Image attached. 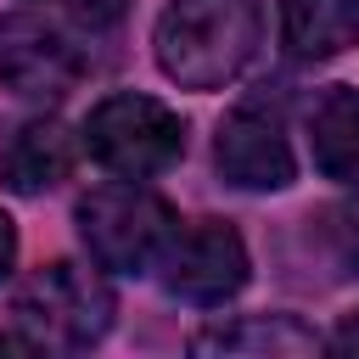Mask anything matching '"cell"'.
Masks as SVG:
<instances>
[{
    "mask_svg": "<svg viewBox=\"0 0 359 359\" xmlns=\"http://www.w3.org/2000/svg\"><path fill=\"white\" fill-rule=\"evenodd\" d=\"M157 67L180 90H224L264 45L258 0H168L157 17Z\"/></svg>",
    "mask_w": 359,
    "mask_h": 359,
    "instance_id": "6da1fadb",
    "label": "cell"
},
{
    "mask_svg": "<svg viewBox=\"0 0 359 359\" xmlns=\"http://www.w3.org/2000/svg\"><path fill=\"white\" fill-rule=\"evenodd\" d=\"M73 219H79L90 258L112 275H151L180 230L174 208L157 191H146L140 180H112V185L84 191Z\"/></svg>",
    "mask_w": 359,
    "mask_h": 359,
    "instance_id": "7a4b0ae2",
    "label": "cell"
},
{
    "mask_svg": "<svg viewBox=\"0 0 359 359\" xmlns=\"http://www.w3.org/2000/svg\"><path fill=\"white\" fill-rule=\"evenodd\" d=\"M84 151L118 174V180H151L163 168H174L185 157V118L157 101V95H135V90H118L107 101L90 107L84 118Z\"/></svg>",
    "mask_w": 359,
    "mask_h": 359,
    "instance_id": "3957f363",
    "label": "cell"
},
{
    "mask_svg": "<svg viewBox=\"0 0 359 359\" xmlns=\"http://www.w3.org/2000/svg\"><path fill=\"white\" fill-rule=\"evenodd\" d=\"M112 286L101 280V264L84 269V264H39L17 297H11V320L39 342V348H90L107 337L112 325Z\"/></svg>",
    "mask_w": 359,
    "mask_h": 359,
    "instance_id": "277c9868",
    "label": "cell"
},
{
    "mask_svg": "<svg viewBox=\"0 0 359 359\" xmlns=\"http://www.w3.org/2000/svg\"><path fill=\"white\" fill-rule=\"evenodd\" d=\"M157 269H163V286L180 303H196V309L230 303L247 286V275H252L247 241L224 219H196V224L174 230V241H168V252H163Z\"/></svg>",
    "mask_w": 359,
    "mask_h": 359,
    "instance_id": "5b68a950",
    "label": "cell"
},
{
    "mask_svg": "<svg viewBox=\"0 0 359 359\" xmlns=\"http://www.w3.org/2000/svg\"><path fill=\"white\" fill-rule=\"evenodd\" d=\"M84 79V50L73 45L67 28L34 17V11H11L0 17V84L22 101H62L67 90H79Z\"/></svg>",
    "mask_w": 359,
    "mask_h": 359,
    "instance_id": "8992f818",
    "label": "cell"
},
{
    "mask_svg": "<svg viewBox=\"0 0 359 359\" xmlns=\"http://www.w3.org/2000/svg\"><path fill=\"white\" fill-rule=\"evenodd\" d=\"M213 163L236 191H286L297 180V157L264 112H230L213 135Z\"/></svg>",
    "mask_w": 359,
    "mask_h": 359,
    "instance_id": "52a82bcc",
    "label": "cell"
},
{
    "mask_svg": "<svg viewBox=\"0 0 359 359\" xmlns=\"http://www.w3.org/2000/svg\"><path fill=\"white\" fill-rule=\"evenodd\" d=\"M79 163V140L56 118H17L0 135V185L17 196H45L56 191Z\"/></svg>",
    "mask_w": 359,
    "mask_h": 359,
    "instance_id": "ba28073f",
    "label": "cell"
},
{
    "mask_svg": "<svg viewBox=\"0 0 359 359\" xmlns=\"http://www.w3.org/2000/svg\"><path fill=\"white\" fill-rule=\"evenodd\" d=\"M325 337L314 325H303L297 314H236V320H213L191 337V353H258V359H297V353H320Z\"/></svg>",
    "mask_w": 359,
    "mask_h": 359,
    "instance_id": "9c48e42d",
    "label": "cell"
},
{
    "mask_svg": "<svg viewBox=\"0 0 359 359\" xmlns=\"http://www.w3.org/2000/svg\"><path fill=\"white\" fill-rule=\"evenodd\" d=\"M309 151H314V168L325 180L359 191V90L331 84V90L314 95V107H309Z\"/></svg>",
    "mask_w": 359,
    "mask_h": 359,
    "instance_id": "30bf717a",
    "label": "cell"
},
{
    "mask_svg": "<svg viewBox=\"0 0 359 359\" xmlns=\"http://www.w3.org/2000/svg\"><path fill=\"white\" fill-rule=\"evenodd\" d=\"M280 39L303 62L342 56L359 45V0H280Z\"/></svg>",
    "mask_w": 359,
    "mask_h": 359,
    "instance_id": "8fae6325",
    "label": "cell"
},
{
    "mask_svg": "<svg viewBox=\"0 0 359 359\" xmlns=\"http://www.w3.org/2000/svg\"><path fill=\"white\" fill-rule=\"evenodd\" d=\"M67 11H73V22H79V28H90V34H101V28H112V22H123V11H129V0H67Z\"/></svg>",
    "mask_w": 359,
    "mask_h": 359,
    "instance_id": "7c38bea8",
    "label": "cell"
},
{
    "mask_svg": "<svg viewBox=\"0 0 359 359\" xmlns=\"http://www.w3.org/2000/svg\"><path fill=\"white\" fill-rule=\"evenodd\" d=\"M11 264H17V224H11V213L0 208V280L11 275Z\"/></svg>",
    "mask_w": 359,
    "mask_h": 359,
    "instance_id": "4fadbf2b",
    "label": "cell"
},
{
    "mask_svg": "<svg viewBox=\"0 0 359 359\" xmlns=\"http://www.w3.org/2000/svg\"><path fill=\"white\" fill-rule=\"evenodd\" d=\"M331 348H337V353H359V314H348V320L337 325V337H331Z\"/></svg>",
    "mask_w": 359,
    "mask_h": 359,
    "instance_id": "5bb4252c",
    "label": "cell"
}]
</instances>
